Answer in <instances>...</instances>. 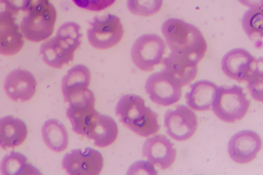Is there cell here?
<instances>
[{"label": "cell", "instance_id": "obj_1", "mask_svg": "<svg viewBox=\"0 0 263 175\" xmlns=\"http://www.w3.org/2000/svg\"><path fill=\"white\" fill-rule=\"evenodd\" d=\"M161 31L172 52L199 63L204 56L207 44L201 31L184 21L170 18L161 27Z\"/></svg>", "mask_w": 263, "mask_h": 175}, {"label": "cell", "instance_id": "obj_2", "mask_svg": "<svg viewBox=\"0 0 263 175\" xmlns=\"http://www.w3.org/2000/svg\"><path fill=\"white\" fill-rule=\"evenodd\" d=\"M81 27L73 22L64 23L54 37L41 46L43 61L49 66L61 69L72 62L74 52L81 44Z\"/></svg>", "mask_w": 263, "mask_h": 175}, {"label": "cell", "instance_id": "obj_3", "mask_svg": "<svg viewBox=\"0 0 263 175\" xmlns=\"http://www.w3.org/2000/svg\"><path fill=\"white\" fill-rule=\"evenodd\" d=\"M115 111L120 121L139 135L147 137L157 133L160 128L157 113L146 106L144 100L139 95H122Z\"/></svg>", "mask_w": 263, "mask_h": 175}, {"label": "cell", "instance_id": "obj_4", "mask_svg": "<svg viewBox=\"0 0 263 175\" xmlns=\"http://www.w3.org/2000/svg\"><path fill=\"white\" fill-rule=\"evenodd\" d=\"M27 14L21 23L20 29L28 41L39 43L52 34L57 20V11L46 0H30Z\"/></svg>", "mask_w": 263, "mask_h": 175}, {"label": "cell", "instance_id": "obj_5", "mask_svg": "<svg viewBox=\"0 0 263 175\" xmlns=\"http://www.w3.org/2000/svg\"><path fill=\"white\" fill-rule=\"evenodd\" d=\"M250 101L243 88L236 85L231 87H218L212 108L220 120L232 123L241 120L247 114Z\"/></svg>", "mask_w": 263, "mask_h": 175}, {"label": "cell", "instance_id": "obj_6", "mask_svg": "<svg viewBox=\"0 0 263 175\" xmlns=\"http://www.w3.org/2000/svg\"><path fill=\"white\" fill-rule=\"evenodd\" d=\"M165 49V42L160 36L145 34L134 43L131 49L132 60L140 70L152 71L155 66L161 63Z\"/></svg>", "mask_w": 263, "mask_h": 175}, {"label": "cell", "instance_id": "obj_7", "mask_svg": "<svg viewBox=\"0 0 263 175\" xmlns=\"http://www.w3.org/2000/svg\"><path fill=\"white\" fill-rule=\"evenodd\" d=\"M66 115L72 130L78 134L86 135L92 120L98 113L95 109V97L88 88L76 92L69 97Z\"/></svg>", "mask_w": 263, "mask_h": 175}, {"label": "cell", "instance_id": "obj_8", "mask_svg": "<svg viewBox=\"0 0 263 175\" xmlns=\"http://www.w3.org/2000/svg\"><path fill=\"white\" fill-rule=\"evenodd\" d=\"M124 30L120 19L108 14L104 17H95L87 31L90 45L99 50L111 48L121 40Z\"/></svg>", "mask_w": 263, "mask_h": 175}, {"label": "cell", "instance_id": "obj_9", "mask_svg": "<svg viewBox=\"0 0 263 175\" xmlns=\"http://www.w3.org/2000/svg\"><path fill=\"white\" fill-rule=\"evenodd\" d=\"M221 69L228 77L239 83L248 81L253 73L262 66V58L256 59L242 48H235L223 56Z\"/></svg>", "mask_w": 263, "mask_h": 175}, {"label": "cell", "instance_id": "obj_10", "mask_svg": "<svg viewBox=\"0 0 263 175\" xmlns=\"http://www.w3.org/2000/svg\"><path fill=\"white\" fill-rule=\"evenodd\" d=\"M145 90L152 102L163 106L177 103L182 94L181 86L163 69L148 77Z\"/></svg>", "mask_w": 263, "mask_h": 175}, {"label": "cell", "instance_id": "obj_11", "mask_svg": "<svg viewBox=\"0 0 263 175\" xmlns=\"http://www.w3.org/2000/svg\"><path fill=\"white\" fill-rule=\"evenodd\" d=\"M63 168L71 175H97L103 167V158L98 151L90 147L75 149L64 156Z\"/></svg>", "mask_w": 263, "mask_h": 175}, {"label": "cell", "instance_id": "obj_12", "mask_svg": "<svg viewBox=\"0 0 263 175\" xmlns=\"http://www.w3.org/2000/svg\"><path fill=\"white\" fill-rule=\"evenodd\" d=\"M198 121L195 113L184 105L168 109L164 116V126L173 139L183 141L191 138L196 131Z\"/></svg>", "mask_w": 263, "mask_h": 175}, {"label": "cell", "instance_id": "obj_13", "mask_svg": "<svg viewBox=\"0 0 263 175\" xmlns=\"http://www.w3.org/2000/svg\"><path fill=\"white\" fill-rule=\"evenodd\" d=\"M261 146V139L258 134L252 130H244L236 132L231 138L228 151L233 161L246 164L256 158Z\"/></svg>", "mask_w": 263, "mask_h": 175}, {"label": "cell", "instance_id": "obj_14", "mask_svg": "<svg viewBox=\"0 0 263 175\" xmlns=\"http://www.w3.org/2000/svg\"><path fill=\"white\" fill-rule=\"evenodd\" d=\"M176 153L174 144L163 134L147 139L142 147L143 157L163 170L170 168L174 163Z\"/></svg>", "mask_w": 263, "mask_h": 175}, {"label": "cell", "instance_id": "obj_15", "mask_svg": "<svg viewBox=\"0 0 263 175\" xmlns=\"http://www.w3.org/2000/svg\"><path fill=\"white\" fill-rule=\"evenodd\" d=\"M24 44V36L15 15L6 10L0 12V54L15 55Z\"/></svg>", "mask_w": 263, "mask_h": 175}, {"label": "cell", "instance_id": "obj_16", "mask_svg": "<svg viewBox=\"0 0 263 175\" xmlns=\"http://www.w3.org/2000/svg\"><path fill=\"white\" fill-rule=\"evenodd\" d=\"M36 81L29 71L17 69L10 72L4 82V89L12 100L25 102L35 93Z\"/></svg>", "mask_w": 263, "mask_h": 175}, {"label": "cell", "instance_id": "obj_17", "mask_svg": "<svg viewBox=\"0 0 263 175\" xmlns=\"http://www.w3.org/2000/svg\"><path fill=\"white\" fill-rule=\"evenodd\" d=\"M164 70L181 87L191 83L196 77L198 62L181 55L171 52L161 62Z\"/></svg>", "mask_w": 263, "mask_h": 175}, {"label": "cell", "instance_id": "obj_18", "mask_svg": "<svg viewBox=\"0 0 263 175\" xmlns=\"http://www.w3.org/2000/svg\"><path fill=\"white\" fill-rule=\"evenodd\" d=\"M118 133V126L115 120L98 112L92 120L86 136L93 140L95 146L103 148L112 144Z\"/></svg>", "mask_w": 263, "mask_h": 175}, {"label": "cell", "instance_id": "obj_19", "mask_svg": "<svg viewBox=\"0 0 263 175\" xmlns=\"http://www.w3.org/2000/svg\"><path fill=\"white\" fill-rule=\"evenodd\" d=\"M191 90L185 95L189 107L196 111H205L211 108L216 96L218 87L208 80H200L190 85Z\"/></svg>", "mask_w": 263, "mask_h": 175}, {"label": "cell", "instance_id": "obj_20", "mask_svg": "<svg viewBox=\"0 0 263 175\" xmlns=\"http://www.w3.org/2000/svg\"><path fill=\"white\" fill-rule=\"evenodd\" d=\"M27 133V126L21 119L11 115L0 118V147L3 149L21 145Z\"/></svg>", "mask_w": 263, "mask_h": 175}, {"label": "cell", "instance_id": "obj_21", "mask_svg": "<svg viewBox=\"0 0 263 175\" xmlns=\"http://www.w3.org/2000/svg\"><path fill=\"white\" fill-rule=\"evenodd\" d=\"M90 80V72L86 66L78 64L71 68L62 80L61 88L65 102H67L72 94L88 88Z\"/></svg>", "mask_w": 263, "mask_h": 175}, {"label": "cell", "instance_id": "obj_22", "mask_svg": "<svg viewBox=\"0 0 263 175\" xmlns=\"http://www.w3.org/2000/svg\"><path fill=\"white\" fill-rule=\"evenodd\" d=\"M43 140L52 151H64L68 144V135L65 126L57 119L47 120L42 128Z\"/></svg>", "mask_w": 263, "mask_h": 175}, {"label": "cell", "instance_id": "obj_23", "mask_svg": "<svg viewBox=\"0 0 263 175\" xmlns=\"http://www.w3.org/2000/svg\"><path fill=\"white\" fill-rule=\"evenodd\" d=\"M0 172L5 175L40 174L36 167L28 163L24 154L15 151L3 158L0 163Z\"/></svg>", "mask_w": 263, "mask_h": 175}, {"label": "cell", "instance_id": "obj_24", "mask_svg": "<svg viewBox=\"0 0 263 175\" xmlns=\"http://www.w3.org/2000/svg\"><path fill=\"white\" fill-rule=\"evenodd\" d=\"M242 28L248 37L258 48L262 43V7L253 8L244 13L242 19Z\"/></svg>", "mask_w": 263, "mask_h": 175}, {"label": "cell", "instance_id": "obj_25", "mask_svg": "<svg viewBox=\"0 0 263 175\" xmlns=\"http://www.w3.org/2000/svg\"><path fill=\"white\" fill-rule=\"evenodd\" d=\"M163 0H127V5L133 14L149 16L157 13L161 8Z\"/></svg>", "mask_w": 263, "mask_h": 175}, {"label": "cell", "instance_id": "obj_26", "mask_svg": "<svg viewBox=\"0 0 263 175\" xmlns=\"http://www.w3.org/2000/svg\"><path fill=\"white\" fill-rule=\"evenodd\" d=\"M248 88L252 97L262 102V67L256 70L247 81Z\"/></svg>", "mask_w": 263, "mask_h": 175}, {"label": "cell", "instance_id": "obj_27", "mask_svg": "<svg viewBox=\"0 0 263 175\" xmlns=\"http://www.w3.org/2000/svg\"><path fill=\"white\" fill-rule=\"evenodd\" d=\"M79 7L92 11H100L111 6L116 0H72Z\"/></svg>", "mask_w": 263, "mask_h": 175}, {"label": "cell", "instance_id": "obj_28", "mask_svg": "<svg viewBox=\"0 0 263 175\" xmlns=\"http://www.w3.org/2000/svg\"><path fill=\"white\" fill-rule=\"evenodd\" d=\"M29 3L30 0H0V4L4 6L5 10L14 15L20 11L26 12L29 8Z\"/></svg>", "mask_w": 263, "mask_h": 175}, {"label": "cell", "instance_id": "obj_29", "mask_svg": "<svg viewBox=\"0 0 263 175\" xmlns=\"http://www.w3.org/2000/svg\"><path fill=\"white\" fill-rule=\"evenodd\" d=\"M141 172L149 174H157L158 173L152 164L144 161H137L133 164L129 169L127 173L135 174Z\"/></svg>", "mask_w": 263, "mask_h": 175}, {"label": "cell", "instance_id": "obj_30", "mask_svg": "<svg viewBox=\"0 0 263 175\" xmlns=\"http://www.w3.org/2000/svg\"><path fill=\"white\" fill-rule=\"evenodd\" d=\"M242 5L251 8L262 7V0H238Z\"/></svg>", "mask_w": 263, "mask_h": 175}, {"label": "cell", "instance_id": "obj_31", "mask_svg": "<svg viewBox=\"0 0 263 175\" xmlns=\"http://www.w3.org/2000/svg\"><path fill=\"white\" fill-rule=\"evenodd\" d=\"M46 1H49V0H46Z\"/></svg>", "mask_w": 263, "mask_h": 175}]
</instances>
